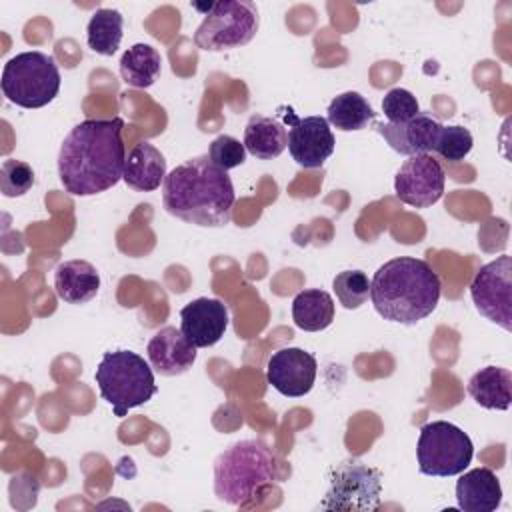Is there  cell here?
Wrapping results in <instances>:
<instances>
[{
	"instance_id": "obj_30",
	"label": "cell",
	"mask_w": 512,
	"mask_h": 512,
	"mask_svg": "<svg viewBox=\"0 0 512 512\" xmlns=\"http://www.w3.org/2000/svg\"><path fill=\"white\" fill-rule=\"evenodd\" d=\"M208 158L222 170H232L240 164H244L246 160V148L240 140H236L234 136L222 134L218 138L212 140L210 148H208Z\"/></svg>"
},
{
	"instance_id": "obj_26",
	"label": "cell",
	"mask_w": 512,
	"mask_h": 512,
	"mask_svg": "<svg viewBox=\"0 0 512 512\" xmlns=\"http://www.w3.org/2000/svg\"><path fill=\"white\" fill-rule=\"evenodd\" d=\"M332 288L346 310H356L370 296V278L362 270H344L336 274Z\"/></svg>"
},
{
	"instance_id": "obj_3",
	"label": "cell",
	"mask_w": 512,
	"mask_h": 512,
	"mask_svg": "<svg viewBox=\"0 0 512 512\" xmlns=\"http://www.w3.org/2000/svg\"><path fill=\"white\" fill-rule=\"evenodd\" d=\"M442 284L426 260L400 256L384 262L370 280L374 310L388 322L412 326L430 316L440 300Z\"/></svg>"
},
{
	"instance_id": "obj_12",
	"label": "cell",
	"mask_w": 512,
	"mask_h": 512,
	"mask_svg": "<svg viewBox=\"0 0 512 512\" xmlns=\"http://www.w3.org/2000/svg\"><path fill=\"white\" fill-rule=\"evenodd\" d=\"M290 122L288 152L302 168H320L334 152L336 140L324 116L298 118L292 108L284 112Z\"/></svg>"
},
{
	"instance_id": "obj_25",
	"label": "cell",
	"mask_w": 512,
	"mask_h": 512,
	"mask_svg": "<svg viewBox=\"0 0 512 512\" xmlns=\"http://www.w3.org/2000/svg\"><path fill=\"white\" fill-rule=\"evenodd\" d=\"M124 16L114 8H98L86 26L88 48L100 56H112L122 42Z\"/></svg>"
},
{
	"instance_id": "obj_15",
	"label": "cell",
	"mask_w": 512,
	"mask_h": 512,
	"mask_svg": "<svg viewBox=\"0 0 512 512\" xmlns=\"http://www.w3.org/2000/svg\"><path fill=\"white\" fill-rule=\"evenodd\" d=\"M374 130L386 140V144L394 152L404 156H416V154L434 152L442 124L430 114L420 112L418 116L402 124H390V122L374 124Z\"/></svg>"
},
{
	"instance_id": "obj_17",
	"label": "cell",
	"mask_w": 512,
	"mask_h": 512,
	"mask_svg": "<svg viewBox=\"0 0 512 512\" xmlns=\"http://www.w3.org/2000/svg\"><path fill=\"white\" fill-rule=\"evenodd\" d=\"M456 502L464 512H494L502 502V486L490 468H472L456 482Z\"/></svg>"
},
{
	"instance_id": "obj_11",
	"label": "cell",
	"mask_w": 512,
	"mask_h": 512,
	"mask_svg": "<svg viewBox=\"0 0 512 512\" xmlns=\"http://www.w3.org/2000/svg\"><path fill=\"white\" fill-rule=\"evenodd\" d=\"M446 172L432 154L408 156L394 178V192L400 202L414 208H430L444 194Z\"/></svg>"
},
{
	"instance_id": "obj_19",
	"label": "cell",
	"mask_w": 512,
	"mask_h": 512,
	"mask_svg": "<svg viewBox=\"0 0 512 512\" xmlns=\"http://www.w3.org/2000/svg\"><path fill=\"white\" fill-rule=\"evenodd\" d=\"M54 290L66 304H86L100 290V274L86 260H66L54 272Z\"/></svg>"
},
{
	"instance_id": "obj_1",
	"label": "cell",
	"mask_w": 512,
	"mask_h": 512,
	"mask_svg": "<svg viewBox=\"0 0 512 512\" xmlns=\"http://www.w3.org/2000/svg\"><path fill=\"white\" fill-rule=\"evenodd\" d=\"M122 130V118H88L66 134L58 152V176L66 192L94 196L122 180L126 162Z\"/></svg>"
},
{
	"instance_id": "obj_29",
	"label": "cell",
	"mask_w": 512,
	"mask_h": 512,
	"mask_svg": "<svg viewBox=\"0 0 512 512\" xmlns=\"http://www.w3.org/2000/svg\"><path fill=\"white\" fill-rule=\"evenodd\" d=\"M382 112L390 124H402L420 114V104L410 90L392 88L382 98Z\"/></svg>"
},
{
	"instance_id": "obj_21",
	"label": "cell",
	"mask_w": 512,
	"mask_h": 512,
	"mask_svg": "<svg viewBox=\"0 0 512 512\" xmlns=\"http://www.w3.org/2000/svg\"><path fill=\"white\" fill-rule=\"evenodd\" d=\"M242 144L254 158L272 160L288 146V132L276 118L252 116L244 128Z\"/></svg>"
},
{
	"instance_id": "obj_14",
	"label": "cell",
	"mask_w": 512,
	"mask_h": 512,
	"mask_svg": "<svg viewBox=\"0 0 512 512\" xmlns=\"http://www.w3.org/2000/svg\"><path fill=\"white\" fill-rule=\"evenodd\" d=\"M228 328V308L218 298H196L180 310V330L196 348H210Z\"/></svg>"
},
{
	"instance_id": "obj_7",
	"label": "cell",
	"mask_w": 512,
	"mask_h": 512,
	"mask_svg": "<svg viewBox=\"0 0 512 512\" xmlns=\"http://www.w3.org/2000/svg\"><path fill=\"white\" fill-rule=\"evenodd\" d=\"M474 456V444L470 436L452 422L434 420L420 428L416 458L418 470L426 476H458L462 474Z\"/></svg>"
},
{
	"instance_id": "obj_27",
	"label": "cell",
	"mask_w": 512,
	"mask_h": 512,
	"mask_svg": "<svg viewBox=\"0 0 512 512\" xmlns=\"http://www.w3.org/2000/svg\"><path fill=\"white\" fill-rule=\"evenodd\" d=\"M36 182L34 170L24 160L8 158L0 166V190L6 198L24 196Z\"/></svg>"
},
{
	"instance_id": "obj_6",
	"label": "cell",
	"mask_w": 512,
	"mask_h": 512,
	"mask_svg": "<svg viewBox=\"0 0 512 512\" xmlns=\"http://www.w3.org/2000/svg\"><path fill=\"white\" fill-rule=\"evenodd\" d=\"M60 70L52 56L30 50L12 56L2 70V94L16 106L42 108L60 92Z\"/></svg>"
},
{
	"instance_id": "obj_5",
	"label": "cell",
	"mask_w": 512,
	"mask_h": 512,
	"mask_svg": "<svg viewBox=\"0 0 512 512\" xmlns=\"http://www.w3.org/2000/svg\"><path fill=\"white\" fill-rule=\"evenodd\" d=\"M94 378L100 396L112 406L118 418L146 404L158 392L152 366L132 350L104 352Z\"/></svg>"
},
{
	"instance_id": "obj_4",
	"label": "cell",
	"mask_w": 512,
	"mask_h": 512,
	"mask_svg": "<svg viewBox=\"0 0 512 512\" xmlns=\"http://www.w3.org/2000/svg\"><path fill=\"white\" fill-rule=\"evenodd\" d=\"M276 460L260 440H240L214 460V494L230 506H244L264 486L276 482Z\"/></svg>"
},
{
	"instance_id": "obj_8",
	"label": "cell",
	"mask_w": 512,
	"mask_h": 512,
	"mask_svg": "<svg viewBox=\"0 0 512 512\" xmlns=\"http://www.w3.org/2000/svg\"><path fill=\"white\" fill-rule=\"evenodd\" d=\"M258 8L246 0L208 4L204 20L194 32V44L206 52H222L248 44L258 32Z\"/></svg>"
},
{
	"instance_id": "obj_16",
	"label": "cell",
	"mask_w": 512,
	"mask_h": 512,
	"mask_svg": "<svg viewBox=\"0 0 512 512\" xmlns=\"http://www.w3.org/2000/svg\"><path fill=\"white\" fill-rule=\"evenodd\" d=\"M198 348L176 326L160 328L148 342L146 352L152 370L160 376H180L196 362Z\"/></svg>"
},
{
	"instance_id": "obj_23",
	"label": "cell",
	"mask_w": 512,
	"mask_h": 512,
	"mask_svg": "<svg viewBox=\"0 0 512 512\" xmlns=\"http://www.w3.org/2000/svg\"><path fill=\"white\" fill-rule=\"evenodd\" d=\"M162 72L160 52L150 44H134L120 58V76L132 88H150Z\"/></svg>"
},
{
	"instance_id": "obj_13",
	"label": "cell",
	"mask_w": 512,
	"mask_h": 512,
	"mask_svg": "<svg viewBox=\"0 0 512 512\" xmlns=\"http://www.w3.org/2000/svg\"><path fill=\"white\" fill-rule=\"evenodd\" d=\"M316 372L314 354L302 348H280L268 360L266 380L282 396L300 398L312 390Z\"/></svg>"
},
{
	"instance_id": "obj_18",
	"label": "cell",
	"mask_w": 512,
	"mask_h": 512,
	"mask_svg": "<svg viewBox=\"0 0 512 512\" xmlns=\"http://www.w3.org/2000/svg\"><path fill=\"white\" fill-rule=\"evenodd\" d=\"M166 178V158L150 142L136 144L124 162L122 180L136 192H152L160 188Z\"/></svg>"
},
{
	"instance_id": "obj_10",
	"label": "cell",
	"mask_w": 512,
	"mask_h": 512,
	"mask_svg": "<svg viewBox=\"0 0 512 512\" xmlns=\"http://www.w3.org/2000/svg\"><path fill=\"white\" fill-rule=\"evenodd\" d=\"M476 310L506 332L512 330V258L508 254L480 266L470 282Z\"/></svg>"
},
{
	"instance_id": "obj_9",
	"label": "cell",
	"mask_w": 512,
	"mask_h": 512,
	"mask_svg": "<svg viewBox=\"0 0 512 512\" xmlns=\"http://www.w3.org/2000/svg\"><path fill=\"white\" fill-rule=\"evenodd\" d=\"M382 474L362 462L350 460L334 468L330 486L322 500L326 510H358L370 512L380 508Z\"/></svg>"
},
{
	"instance_id": "obj_24",
	"label": "cell",
	"mask_w": 512,
	"mask_h": 512,
	"mask_svg": "<svg viewBox=\"0 0 512 512\" xmlns=\"http://www.w3.org/2000/svg\"><path fill=\"white\" fill-rule=\"evenodd\" d=\"M328 124L342 132H354L366 128L370 122L376 120V112L368 104V100L354 90L342 92L332 98L328 104Z\"/></svg>"
},
{
	"instance_id": "obj_20",
	"label": "cell",
	"mask_w": 512,
	"mask_h": 512,
	"mask_svg": "<svg viewBox=\"0 0 512 512\" xmlns=\"http://www.w3.org/2000/svg\"><path fill=\"white\" fill-rule=\"evenodd\" d=\"M512 372L500 366H486L472 374L468 380L470 398L486 410H508L512 402L510 394Z\"/></svg>"
},
{
	"instance_id": "obj_22",
	"label": "cell",
	"mask_w": 512,
	"mask_h": 512,
	"mask_svg": "<svg viewBox=\"0 0 512 512\" xmlns=\"http://www.w3.org/2000/svg\"><path fill=\"white\" fill-rule=\"evenodd\" d=\"M292 320L304 332H320L334 320V300L326 290H302L292 300Z\"/></svg>"
},
{
	"instance_id": "obj_28",
	"label": "cell",
	"mask_w": 512,
	"mask_h": 512,
	"mask_svg": "<svg viewBox=\"0 0 512 512\" xmlns=\"http://www.w3.org/2000/svg\"><path fill=\"white\" fill-rule=\"evenodd\" d=\"M474 138L466 126H442L434 152L446 162H460L472 150Z\"/></svg>"
},
{
	"instance_id": "obj_2",
	"label": "cell",
	"mask_w": 512,
	"mask_h": 512,
	"mask_svg": "<svg viewBox=\"0 0 512 512\" xmlns=\"http://www.w3.org/2000/svg\"><path fill=\"white\" fill-rule=\"evenodd\" d=\"M236 194L226 170L208 154L178 164L164 178L162 204L168 214L202 228H222L232 218Z\"/></svg>"
}]
</instances>
